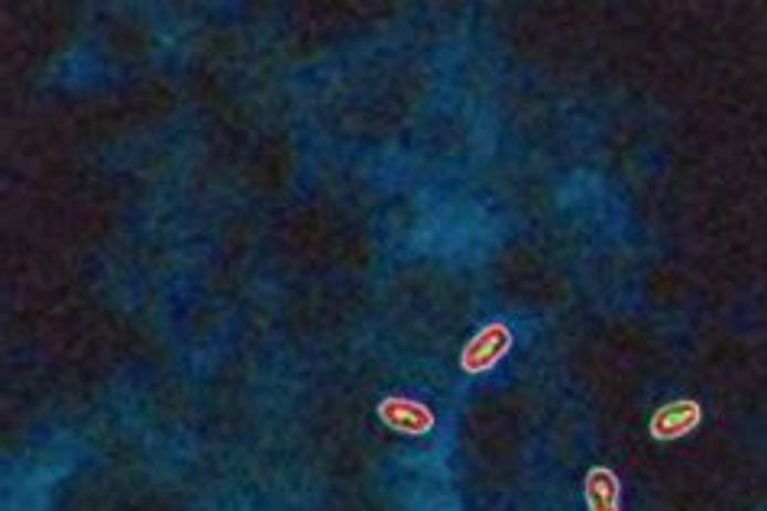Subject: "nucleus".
Here are the masks:
<instances>
[{
    "label": "nucleus",
    "instance_id": "1",
    "mask_svg": "<svg viewBox=\"0 0 767 511\" xmlns=\"http://www.w3.org/2000/svg\"><path fill=\"white\" fill-rule=\"evenodd\" d=\"M509 346V327H502V324L486 327L483 334H476V337L467 343V350H464V369H467V373H486V369H493V366L506 356Z\"/></svg>",
    "mask_w": 767,
    "mask_h": 511
},
{
    "label": "nucleus",
    "instance_id": "2",
    "mask_svg": "<svg viewBox=\"0 0 767 511\" xmlns=\"http://www.w3.org/2000/svg\"><path fill=\"white\" fill-rule=\"evenodd\" d=\"M699 418H703V411H699L696 401H674V405L661 408V411L651 418V434H654L657 440H674V437L690 434L693 427L699 425Z\"/></svg>",
    "mask_w": 767,
    "mask_h": 511
},
{
    "label": "nucleus",
    "instance_id": "3",
    "mask_svg": "<svg viewBox=\"0 0 767 511\" xmlns=\"http://www.w3.org/2000/svg\"><path fill=\"white\" fill-rule=\"evenodd\" d=\"M587 505L590 511H619V479L609 469H593L587 476Z\"/></svg>",
    "mask_w": 767,
    "mask_h": 511
},
{
    "label": "nucleus",
    "instance_id": "4",
    "mask_svg": "<svg viewBox=\"0 0 767 511\" xmlns=\"http://www.w3.org/2000/svg\"><path fill=\"white\" fill-rule=\"evenodd\" d=\"M398 411H392L388 408V421L395 427H402V430H408V434H425V430H431V425H434V418L427 415L422 405H402V401H392Z\"/></svg>",
    "mask_w": 767,
    "mask_h": 511
}]
</instances>
